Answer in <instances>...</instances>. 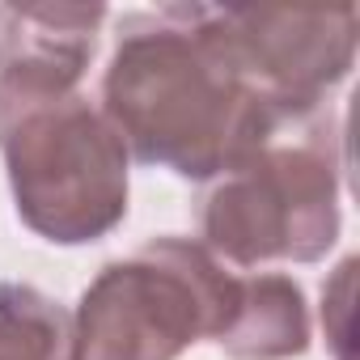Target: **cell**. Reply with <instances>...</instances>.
<instances>
[{
	"label": "cell",
	"mask_w": 360,
	"mask_h": 360,
	"mask_svg": "<svg viewBox=\"0 0 360 360\" xmlns=\"http://www.w3.org/2000/svg\"><path fill=\"white\" fill-rule=\"evenodd\" d=\"M339 119L322 106L204 183L200 242L233 271L318 263L339 242Z\"/></svg>",
	"instance_id": "cell-2"
},
{
	"label": "cell",
	"mask_w": 360,
	"mask_h": 360,
	"mask_svg": "<svg viewBox=\"0 0 360 360\" xmlns=\"http://www.w3.org/2000/svg\"><path fill=\"white\" fill-rule=\"evenodd\" d=\"M0 360H72V314L34 284H0Z\"/></svg>",
	"instance_id": "cell-8"
},
{
	"label": "cell",
	"mask_w": 360,
	"mask_h": 360,
	"mask_svg": "<svg viewBox=\"0 0 360 360\" xmlns=\"http://www.w3.org/2000/svg\"><path fill=\"white\" fill-rule=\"evenodd\" d=\"M106 5H0V102L77 94Z\"/></svg>",
	"instance_id": "cell-6"
},
{
	"label": "cell",
	"mask_w": 360,
	"mask_h": 360,
	"mask_svg": "<svg viewBox=\"0 0 360 360\" xmlns=\"http://www.w3.org/2000/svg\"><path fill=\"white\" fill-rule=\"evenodd\" d=\"M98 110L127 157L191 183H212L288 123L250 94L212 30V9L195 0L119 22Z\"/></svg>",
	"instance_id": "cell-1"
},
{
	"label": "cell",
	"mask_w": 360,
	"mask_h": 360,
	"mask_svg": "<svg viewBox=\"0 0 360 360\" xmlns=\"http://www.w3.org/2000/svg\"><path fill=\"white\" fill-rule=\"evenodd\" d=\"M212 30L250 94L280 119H305L326 106L330 89L356 60V9H267L208 5Z\"/></svg>",
	"instance_id": "cell-5"
},
{
	"label": "cell",
	"mask_w": 360,
	"mask_h": 360,
	"mask_svg": "<svg viewBox=\"0 0 360 360\" xmlns=\"http://www.w3.org/2000/svg\"><path fill=\"white\" fill-rule=\"evenodd\" d=\"M0 157L22 225L56 246H85L127 217V148L110 119L77 89L0 102Z\"/></svg>",
	"instance_id": "cell-3"
},
{
	"label": "cell",
	"mask_w": 360,
	"mask_h": 360,
	"mask_svg": "<svg viewBox=\"0 0 360 360\" xmlns=\"http://www.w3.org/2000/svg\"><path fill=\"white\" fill-rule=\"evenodd\" d=\"M238 276L204 242H144L81 292L72 360H178L200 339L217 343L238 301Z\"/></svg>",
	"instance_id": "cell-4"
},
{
	"label": "cell",
	"mask_w": 360,
	"mask_h": 360,
	"mask_svg": "<svg viewBox=\"0 0 360 360\" xmlns=\"http://www.w3.org/2000/svg\"><path fill=\"white\" fill-rule=\"evenodd\" d=\"M229 360H292L309 347L305 288L284 271H242L238 301L217 339Z\"/></svg>",
	"instance_id": "cell-7"
}]
</instances>
